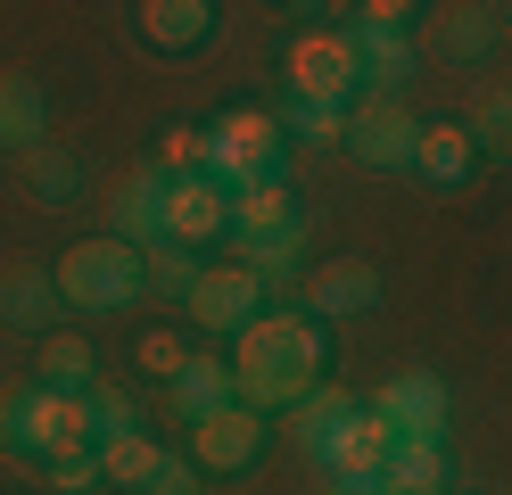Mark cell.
Listing matches in <instances>:
<instances>
[{
    "label": "cell",
    "mask_w": 512,
    "mask_h": 495,
    "mask_svg": "<svg viewBox=\"0 0 512 495\" xmlns=\"http://www.w3.org/2000/svg\"><path fill=\"white\" fill-rule=\"evenodd\" d=\"M323 363H331V339L306 306L298 314H256L232 347V396L248 413H290L323 388Z\"/></svg>",
    "instance_id": "cell-1"
},
{
    "label": "cell",
    "mask_w": 512,
    "mask_h": 495,
    "mask_svg": "<svg viewBox=\"0 0 512 495\" xmlns=\"http://www.w3.org/2000/svg\"><path fill=\"white\" fill-rule=\"evenodd\" d=\"M0 454L9 462H75V454H100V413L91 396H58L34 380H9L0 388Z\"/></svg>",
    "instance_id": "cell-2"
},
{
    "label": "cell",
    "mask_w": 512,
    "mask_h": 495,
    "mask_svg": "<svg viewBox=\"0 0 512 495\" xmlns=\"http://www.w3.org/2000/svg\"><path fill=\"white\" fill-rule=\"evenodd\" d=\"M232 248H240V264H248L265 289L298 273V256H306V215H298L290 182H256V190L232 198Z\"/></svg>",
    "instance_id": "cell-3"
},
{
    "label": "cell",
    "mask_w": 512,
    "mask_h": 495,
    "mask_svg": "<svg viewBox=\"0 0 512 495\" xmlns=\"http://www.w3.org/2000/svg\"><path fill=\"white\" fill-rule=\"evenodd\" d=\"M58 273V297H67L75 314H124L133 297L149 289V264L133 240H116V231H100V240H75L67 256L50 264Z\"/></svg>",
    "instance_id": "cell-4"
},
{
    "label": "cell",
    "mask_w": 512,
    "mask_h": 495,
    "mask_svg": "<svg viewBox=\"0 0 512 495\" xmlns=\"http://www.w3.org/2000/svg\"><path fill=\"white\" fill-rule=\"evenodd\" d=\"M347 17V42H356V58H364V91H397V83H413V17L422 9H405V0H364V9H339Z\"/></svg>",
    "instance_id": "cell-5"
},
{
    "label": "cell",
    "mask_w": 512,
    "mask_h": 495,
    "mask_svg": "<svg viewBox=\"0 0 512 495\" xmlns=\"http://www.w3.org/2000/svg\"><path fill=\"white\" fill-rule=\"evenodd\" d=\"M356 165L372 174H413V149H422V124L397 91H356V108H347V141H339Z\"/></svg>",
    "instance_id": "cell-6"
},
{
    "label": "cell",
    "mask_w": 512,
    "mask_h": 495,
    "mask_svg": "<svg viewBox=\"0 0 512 495\" xmlns=\"http://www.w3.org/2000/svg\"><path fill=\"white\" fill-rule=\"evenodd\" d=\"M364 413L389 429L397 446H446V413H455V396H446L438 372H389V380L364 396Z\"/></svg>",
    "instance_id": "cell-7"
},
{
    "label": "cell",
    "mask_w": 512,
    "mask_h": 495,
    "mask_svg": "<svg viewBox=\"0 0 512 495\" xmlns=\"http://www.w3.org/2000/svg\"><path fill=\"white\" fill-rule=\"evenodd\" d=\"M356 91H364V58H356V42H347V25L339 33H298L290 42V99L356 108Z\"/></svg>",
    "instance_id": "cell-8"
},
{
    "label": "cell",
    "mask_w": 512,
    "mask_h": 495,
    "mask_svg": "<svg viewBox=\"0 0 512 495\" xmlns=\"http://www.w3.org/2000/svg\"><path fill=\"white\" fill-rule=\"evenodd\" d=\"M273 446V413H248V405H223L207 421H190V471L199 479H232V471H256Z\"/></svg>",
    "instance_id": "cell-9"
},
{
    "label": "cell",
    "mask_w": 512,
    "mask_h": 495,
    "mask_svg": "<svg viewBox=\"0 0 512 495\" xmlns=\"http://www.w3.org/2000/svg\"><path fill=\"white\" fill-rule=\"evenodd\" d=\"M256 314H265V281H256L248 264H215V273H199V289H190V322L215 330V339H240Z\"/></svg>",
    "instance_id": "cell-10"
},
{
    "label": "cell",
    "mask_w": 512,
    "mask_h": 495,
    "mask_svg": "<svg viewBox=\"0 0 512 495\" xmlns=\"http://www.w3.org/2000/svg\"><path fill=\"white\" fill-rule=\"evenodd\" d=\"M166 190H174V174L157 157L133 165V174L108 190V231H116V240H133V248H157V240H166Z\"/></svg>",
    "instance_id": "cell-11"
},
{
    "label": "cell",
    "mask_w": 512,
    "mask_h": 495,
    "mask_svg": "<svg viewBox=\"0 0 512 495\" xmlns=\"http://www.w3.org/2000/svg\"><path fill=\"white\" fill-rule=\"evenodd\" d=\"M166 240L174 248H215V240H232V198H223L207 174H174V190H166Z\"/></svg>",
    "instance_id": "cell-12"
},
{
    "label": "cell",
    "mask_w": 512,
    "mask_h": 495,
    "mask_svg": "<svg viewBox=\"0 0 512 495\" xmlns=\"http://www.w3.org/2000/svg\"><path fill=\"white\" fill-rule=\"evenodd\" d=\"M298 289H306V314H314V322H347V314H372V306H380V273H372L364 256L314 264Z\"/></svg>",
    "instance_id": "cell-13"
},
{
    "label": "cell",
    "mask_w": 512,
    "mask_h": 495,
    "mask_svg": "<svg viewBox=\"0 0 512 495\" xmlns=\"http://www.w3.org/2000/svg\"><path fill=\"white\" fill-rule=\"evenodd\" d=\"M141 42L149 50H166V58H182V50H207L215 33H223V9L215 0H141Z\"/></svg>",
    "instance_id": "cell-14"
},
{
    "label": "cell",
    "mask_w": 512,
    "mask_h": 495,
    "mask_svg": "<svg viewBox=\"0 0 512 495\" xmlns=\"http://www.w3.org/2000/svg\"><path fill=\"white\" fill-rule=\"evenodd\" d=\"M58 273L50 264H0V322L9 330H34V339H50V322H58Z\"/></svg>",
    "instance_id": "cell-15"
},
{
    "label": "cell",
    "mask_w": 512,
    "mask_h": 495,
    "mask_svg": "<svg viewBox=\"0 0 512 495\" xmlns=\"http://www.w3.org/2000/svg\"><path fill=\"white\" fill-rule=\"evenodd\" d=\"M356 413H364V396H347V388H331V380H323V388L306 396V405H290V446L314 462V471H323L331 446H339V429L356 421Z\"/></svg>",
    "instance_id": "cell-16"
},
{
    "label": "cell",
    "mask_w": 512,
    "mask_h": 495,
    "mask_svg": "<svg viewBox=\"0 0 512 495\" xmlns=\"http://www.w3.org/2000/svg\"><path fill=\"white\" fill-rule=\"evenodd\" d=\"M42 132H50V99L34 75H0V157H34L42 149Z\"/></svg>",
    "instance_id": "cell-17"
},
{
    "label": "cell",
    "mask_w": 512,
    "mask_h": 495,
    "mask_svg": "<svg viewBox=\"0 0 512 495\" xmlns=\"http://www.w3.org/2000/svg\"><path fill=\"white\" fill-rule=\"evenodd\" d=\"M34 388H58V396H91L100 388V363H91V339L75 330H50L34 347Z\"/></svg>",
    "instance_id": "cell-18"
},
{
    "label": "cell",
    "mask_w": 512,
    "mask_h": 495,
    "mask_svg": "<svg viewBox=\"0 0 512 495\" xmlns=\"http://www.w3.org/2000/svg\"><path fill=\"white\" fill-rule=\"evenodd\" d=\"M413 174H422V182H438V190H463V182L479 174V149H471V132H463V124H422Z\"/></svg>",
    "instance_id": "cell-19"
},
{
    "label": "cell",
    "mask_w": 512,
    "mask_h": 495,
    "mask_svg": "<svg viewBox=\"0 0 512 495\" xmlns=\"http://www.w3.org/2000/svg\"><path fill=\"white\" fill-rule=\"evenodd\" d=\"M166 388H174V413H182V421H207V413H223V405H240V396H232V363H223V355H190Z\"/></svg>",
    "instance_id": "cell-20"
},
{
    "label": "cell",
    "mask_w": 512,
    "mask_h": 495,
    "mask_svg": "<svg viewBox=\"0 0 512 495\" xmlns=\"http://www.w3.org/2000/svg\"><path fill=\"white\" fill-rule=\"evenodd\" d=\"M389 454H397V438H389L372 413H356V421L339 429V446H331V462H323V479H380V471H389Z\"/></svg>",
    "instance_id": "cell-21"
},
{
    "label": "cell",
    "mask_w": 512,
    "mask_h": 495,
    "mask_svg": "<svg viewBox=\"0 0 512 495\" xmlns=\"http://www.w3.org/2000/svg\"><path fill=\"white\" fill-rule=\"evenodd\" d=\"M17 182H25V198H42V207H75L83 198V157L42 141L34 157H17Z\"/></svg>",
    "instance_id": "cell-22"
},
{
    "label": "cell",
    "mask_w": 512,
    "mask_h": 495,
    "mask_svg": "<svg viewBox=\"0 0 512 495\" xmlns=\"http://www.w3.org/2000/svg\"><path fill=\"white\" fill-rule=\"evenodd\" d=\"M157 462H166V446L149 438V429H124V438H100V479L124 487V495H141L157 479Z\"/></svg>",
    "instance_id": "cell-23"
},
{
    "label": "cell",
    "mask_w": 512,
    "mask_h": 495,
    "mask_svg": "<svg viewBox=\"0 0 512 495\" xmlns=\"http://www.w3.org/2000/svg\"><path fill=\"white\" fill-rule=\"evenodd\" d=\"M446 446H397L389 471H380V495H446Z\"/></svg>",
    "instance_id": "cell-24"
},
{
    "label": "cell",
    "mask_w": 512,
    "mask_h": 495,
    "mask_svg": "<svg viewBox=\"0 0 512 495\" xmlns=\"http://www.w3.org/2000/svg\"><path fill=\"white\" fill-rule=\"evenodd\" d=\"M496 9H438V50L455 58V66H471V58H488L496 50Z\"/></svg>",
    "instance_id": "cell-25"
},
{
    "label": "cell",
    "mask_w": 512,
    "mask_h": 495,
    "mask_svg": "<svg viewBox=\"0 0 512 495\" xmlns=\"http://www.w3.org/2000/svg\"><path fill=\"white\" fill-rule=\"evenodd\" d=\"M273 124H281V141H306V149H339L347 141V108H314V99H281Z\"/></svg>",
    "instance_id": "cell-26"
},
{
    "label": "cell",
    "mask_w": 512,
    "mask_h": 495,
    "mask_svg": "<svg viewBox=\"0 0 512 495\" xmlns=\"http://www.w3.org/2000/svg\"><path fill=\"white\" fill-rule=\"evenodd\" d=\"M463 132H471V149H479V165H512V83L504 91H488V99H479V108L463 116Z\"/></svg>",
    "instance_id": "cell-27"
},
{
    "label": "cell",
    "mask_w": 512,
    "mask_h": 495,
    "mask_svg": "<svg viewBox=\"0 0 512 495\" xmlns=\"http://www.w3.org/2000/svg\"><path fill=\"white\" fill-rule=\"evenodd\" d=\"M141 264H149V289H157V297H174V306H190V289H199V273H207V264L190 256V248H174V240L141 248Z\"/></svg>",
    "instance_id": "cell-28"
},
{
    "label": "cell",
    "mask_w": 512,
    "mask_h": 495,
    "mask_svg": "<svg viewBox=\"0 0 512 495\" xmlns=\"http://www.w3.org/2000/svg\"><path fill=\"white\" fill-rule=\"evenodd\" d=\"M207 157H215L207 124H174L166 141H157V165H166V174H207Z\"/></svg>",
    "instance_id": "cell-29"
},
{
    "label": "cell",
    "mask_w": 512,
    "mask_h": 495,
    "mask_svg": "<svg viewBox=\"0 0 512 495\" xmlns=\"http://www.w3.org/2000/svg\"><path fill=\"white\" fill-rule=\"evenodd\" d=\"M91 413H100V438H124V429H141V405H133V396H124V388H91Z\"/></svg>",
    "instance_id": "cell-30"
},
{
    "label": "cell",
    "mask_w": 512,
    "mask_h": 495,
    "mask_svg": "<svg viewBox=\"0 0 512 495\" xmlns=\"http://www.w3.org/2000/svg\"><path fill=\"white\" fill-rule=\"evenodd\" d=\"M50 487L58 495H100L108 479H100V454H75V462H50Z\"/></svg>",
    "instance_id": "cell-31"
},
{
    "label": "cell",
    "mask_w": 512,
    "mask_h": 495,
    "mask_svg": "<svg viewBox=\"0 0 512 495\" xmlns=\"http://www.w3.org/2000/svg\"><path fill=\"white\" fill-rule=\"evenodd\" d=\"M190 355H199V347H182V330H149V339H141V363H149V372H166V380L182 372Z\"/></svg>",
    "instance_id": "cell-32"
},
{
    "label": "cell",
    "mask_w": 512,
    "mask_h": 495,
    "mask_svg": "<svg viewBox=\"0 0 512 495\" xmlns=\"http://www.w3.org/2000/svg\"><path fill=\"white\" fill-rule=\"evenodd\" d=\"M141 495H207V487H199V471H190V454H166V462H157V479H149Z\"/></svg>",
    "instance_id": "cell-33"
},
{
    "label": "cell",
    "mask_w": 512,
    "mask_h": 495,
    "mask_svg": "<svg viewBox=\"0 0 512 495\" xmlns=\"http://www.w3.org/2000/svg\"><path fill=\"white\" fill-rule=\"evenodd\" d=\"M323 495H380V479H323Z\"/></svg>",
    "instance_id": "cell-34"
},
{
    "label": "cell",
    "mask_w": 512,
    "mask_h": 495,
    "mask_svg": "<svg viewBox=\"0 0 512 495\" xmlns=\"http://www.w3.org/2000/svg\"><path fill=\"white\" fill-rule=\"evenodd\" d=\"M446 495H463V487H446Z\"/></svg>",
    "instance_id": "cell-35"
}]
</instances>
